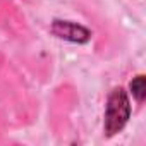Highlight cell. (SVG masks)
<instances>
[{
  "instance_id": "6da1fadb",
  "label": "cell",
  "mask_w": 146,
  "mask_h": 146,
  "mask_svg": "<svg viewBox=\"0 0 146 146\" xmlns=\"http://www.w3.org/2000/svg\"><path fill=\"white\" fill-rule=\"evenodd\" d=\"M131 117V102L127 93L122 88H115L110 91L108 100H107V108H105V134L110 137L124 129Z\"/></svg>"
},
{
  "instance_id": "7a4b0ae2",
  "label": "cell",
  "mask_w": 146,
  "mask_h": 146,
  "mask_svg": "<svg viewBox=\"0 0 146 146\" xmlns=\"http://www.w3.org/2000/svg\"><path fill=\"white\" fill-rule=\"evenodd\" d=\"M50 31L57 38L65 40V41H72V43H86L91 38V31L90 29H86L84 26H81L78 23H72V21L55 19L52 23Z\"/></svg>"
},
{
  "instance_id": "3957f363",
  "label": "cell",
  "mask_w": 146,
  "mask_h": 146,
  "mask_svg": "<svg viewBox=\"0 0 146 146\" xmlns=\"http://www.w3.org/2000/svg\"><path fill=\"white\" fill-rule=\"evenodd\" d=\"M131 91H132V96L137 102H143L144 100V95H146V81H144V76H136L131 81Z\"/></svg>"
}]
</instances>
